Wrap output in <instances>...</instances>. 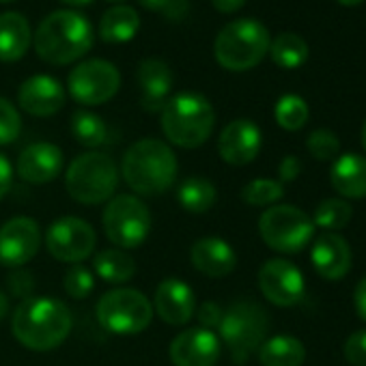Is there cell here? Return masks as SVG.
<instances>
[{
	"instance_id": "obj_1",
	"label": "cell",
	"mask_w": 366,
	"mask_h": 366,
	"mask_svg": "<svg viewBox=\"0 0 366 366\" xmlns=\"http://www.w3.org/2000/svg\"><path fill=\"white\" fill-rule=\"evenodd\" d=\"M71 312L54 297L33 295L18 304L11 319V332L20 345L31 351H52L71 334Z\"/></svg>"
},
{
	"instance_id": "obj_2",
	"label": "cell",
	"mask_w": 366,
	"mask_h": 366,
	"mask_svg": "<svg viewBox=\"0 0 366 366\" xmlns=\"http://www.w3.org/2000/svg\"><path fill=\"white\" fill-rule=\"evenodd\" d=\"M177 168L174 151L157 138H142L129 144L121 164L125 183L138 197H159L168 192L174 186Z\"/></svg>"
},
{
	"instance_id": "obj_3",
	"label": "cell",
	"mask_w": 366,
	"mask_h": 366,
	"mask_svg": "<svg viewBox=\"0 0 366 366\" xmlns=\"http://www.w3.org/2000/svg\"><path fill=\"white\" fill-rule=\"evenodd\" d=\"M93 48V26L78 11L50 14L35 33V50L50 65H69L80 61Z\"/></svg>"
},
{
	"instance_id": "obj_4",
	"label": "cell",
	"mask_w": 366,
	"mask_h": 366,
	"mask_svg": "<svg viewBox=\"0 0 366 366\" xmlns=\"http://www.w3.org/2000/svg\"><path fill=\"white\" fill-rule=\"evenodd\" d=\"M216 125V112L212 102L194 91L172 95L162 108L164 136L181 149L203 147Z\"/></svg>"
},
{
	"instance_id": "obj_5",
	"label": "cell",
	"mask_w": 366,
	"mask_h": 366,
	"mask_svg": "<svg viewBox=\"0 0 366 366\" xmlns=\"http://www.w3.org/2000/svg\"><path fill=\"white\" fill-rule=\"evenodd\" d=\"M119 177L121 174L112 157L99 151H89L69 164L65 172V188L69 197L82 205H102L114 197Z\"/></svg>"
},
{
	"instance_id": "obj_6",
	"label": "cell",
	"mask_w": 366,
	"mask_h": 366,
	"mask_svg": "<svg viewBox=\"0 0 366 366\" xmlns=\"http://www.w3.org/2000/svg\"><path fill=\"white\" fill-rule=\"evenodd\" d=\"M267 29L250 18L227 24L214 44V54L220 67L229 71H248L257 67L269 52Z\"/></svg>"
},
{
	"instance_id": "obj_7",
	"label": "cell",
	"mask_w": 366,
	"mask_h": 366,
	"mask_svg": "<svg viewBox=\"0 0 366 366\" xmlns=\"http://www.w3.org/2000/svg\"><path fill=\"white\" fill-rule=\"evenodd\" d=\"M97 321L104 330L117 336H134L144 332L153 321V306L138 289L119 287L104 293L95 306Z\"/></svg>"
},
{
	"instance_id": "obj_8",
	"label": "cell",
	"mask_w": 366,
	"mask_h": 366,
	"mask_svg": "<svg viewBox=\"0 0 366 366\" xmlns=\"http://www.w3.org/2000/svg\"><path fill=\"white\" fill-rule=\"evenodd\" d=\"M220 340L227 342L237 364H244L252 351H257L267 336L269 317L263 306L254 302H235L224 310L220 323Z\"/></svg>"
},
{
	"instance_id": "obj_9",
	"label": "cell",
	"mask_w": 366,
	"mask_h": 366,
	"mask_svg": "<svg viewBox=\"0 0 366 366\" xmlns=\"http://www.w3.org/2000/svg\"><path fill=\"white\" fill-rule=\"evenodd\" d=\"M106 237L121 250L138 248L151 233V212L134 194H117L108 201L102 216Z\"/></svg>"
},
{
	"instance_id": "obj_10",
	"label": "cell",
	"mask_w": 366,
	"mask_h": 366,
	"mask_svg": "<svg viewBox=\"0 0 366 366\" xmlns=\"http://www.w3.org/2000/svg\"><path fill=\"white\" fill-rule=\"evenodd\" d=\"M259 233L272 250L295 254L310 244L315 224L295 205H272L259 218Z\"/></svg>"
},
{
	"instance_id": "obj_11",
	"label": "cell",
	"mask_w": 366,
	"mask_h": 366,
	"mask_svg": "<svg viewBox=\"0 0 366 366\" xmlns=\"http://www.w3.org/2000/svg\"><path fill=\"white\" fill-rule=\"evenodd\" d=\"M121 86L119 69L104 59H89L78 63L69 78L67 89L71 97L82 106H99L110 102Z\"/></svg>"
},
{
	"instance_id": "obj_12",
	"label": "cell",
	"mask_w": 366,
	"mask_h": 366,
	"mask_svg": "<svg viewBox=\"0 0 366 366\" xmlns=\"http://www.w3.org/2000/svg\"><path fill=\"white\" fill-rule=\"evenodd\" d=\"M97 235L93 227L76 216H65L54 220L46 231V248L48 252L63 263L76 265L89 259L95 250Z\"/></svg>"
},
{
	"instance_id": "obj_13",
	"label": "cell",
	"mask_w": 366,
	"mask_h": 366,
	"mask_svg": "<svg viewBox=\"0 0 366 366\" xmlns=\"http://www.w3.org/2000/svg\"><path fill=\"white\" fill-rule=\"evenodd\" d=\"M259 289L274 306H295L306 291L302 272L287 259H269L259 269Z\"/></svg>"
},
{
	"instance_id": "obj_14",
	"label": "cell",
	"mask_w": 366,
	"mask_h": 366,
	"mask_svg": "<svg viewBox=\"0 0 366 366\" xmlns=\"http://www.w3.org/2000/svg\"><path fill=\"white\" fill-rule=\"evenodd\" d=\"M41 248V231L33 218L18 216L0 227V265L22 267Z\"/></svg>"
},
{
	"instance_id": "obj_15",
	"label": "cell",
	"mask_w": 366,
	"mask_h": 366,
	"mask_svg": "<svg viewBox=\"0 0 366 366\" xmlns=\"http://www.w3.org/2000/svg\"><path fill=\"white\" fill-rule=\"evenodd\" d=\"M168 355L174 366H216L222 355V340L212 330L190 327L170 340Z\"/></svg>"
},
{
	"instance_id": "obj_16",
	"label": "cell",
	"mask_w": 366,
	"mask_h": 366,
	"mask_svg": "<svg viewBox=\"0 0 366 366\" xmlns=\"http://www.w3.org/2000/svg\"><path fill=\"white\" fill-rule=\"evenodd\" d=\"M151 306L164 323L186 325L197 312V295L186 280L168 276L155 287Z\"/></svg>"
},
{
	"instance_id": "obj_17",
	"label": "cell",
	"mask_w": 366,
	"mask_h": 366,
	"mask_svg": "<svg viewBox=\"0 0 366 366\" xmlns=\"http://www.w3.org/2000/svg\"><path fill=\"white\" fill-rule=\"evenodd\" d=\"M263 144V136L257 123L248 119L231 121L218 138V153L227 164L246 166L254 162Z\"/></svg>"
},
{
	"instance_id": "obj_18",
	"label": "cell",
	"mask_w": 366,
	"mask_h": 366,
	"mask_svg": "<svg viewBox=\"0 0 366 366\" xmlns=\"http://www.w3.org/2000/svg\"><path fill=\"white\" fill-rule=\"evenodd\" d=\"M18 104L31 117L46 119L56 114L65 106V89L56 78L48 74H37L20 84Z\"/></svg>"
},
{
	"instance_id": "obj_19",
	"label": "cell",
	"mask_w": 366,
	"mask_h": 366,
	"mask_svg": "<svg viewBox=\"0 0 366 366\" xmlns=\"http://www.w3.org/2000/svg\"><path fill=\"white\" fill-rule=\"evenodd\" d=\"M16 168L20 179L33 186L50 183L63 170V151L52 142H33L22 149Z\"/></svg>"
},
{
	"instance_id": "obj_20",
	"label": "cell",
	"mask_w": 366,
	"mask_h": 366,
	"mask_svg": "<svg viewBox=\"0 0 366 366\" xmlns=\"http://www.w3.org/2000/svg\"><path fill=\"white\" fill-rule=\"evenodd\" d=\"M138 89H140V106L147 112H162L172 91V71L162 59H144L138 65Z\"/></svg>"
},
{
	"instance_id": "obj_21",
	"label": "cell",
	"mask_w": 366,
	"mask_h": 366,
	"mask_svg": "<svg viewBox=\"0 0 366 366\" xmlns=\"http://www.w3.org/2000/svg\"><path fill=\"white\" fill-rule=\"evenodd\" d=\"M190 263L209 278H224L235 269L237 254L222 237H201L190 248Z\"/></svg>"
},
{
	"instance_id": "obj_22",
	"label": "cell",
	"mask_w": 366,
	"mask_h": 366,
	"mask_svg": "<svg viewBox=\"0 0 366 366\" xmlns=\"http://www.w3.org/2000/svg\"><path fill=\"white\" fill-rule=\"evenodd\" d=\"M312 265L327 280H340L351 269V248L338 233H323L312 244Z\"/></svg>"
},
{
	"instance_id": "obj_23",
	"label": "cell",
	"mask_w": 366,
	"mask_h": 366,
	"mask_svg": "<svg viewBox=\"0 0 366 366\" xmlns=\"http://www.w3.org/2000/svg\"><path fill=\"white\" fill-rule=\"evenodd\" d=\"M33 44L31 24L22 14L7 11L0 14V61L16 63L20 61Z\"/></svg>"
},
{
	"instance_id": "obj_24",
	"label": "cell",
	"mask_w": 366,
	"mask_h": 366,
	"mask_svg": "<svg viewBox=\"0 0 366 366\" xmlns=\"http://www.w3.org/2000/svg\"><path fill=\"white\" fill-rule=\"evenodd\" d=\"M332 186L347 199L366 197V157L357 153H345L336 157L332 166Z\"/></svg>"
},
{
	"instance_id": "obj_25",
	"label": "cell",
	"mask_w": 366,
	"mask_h": 366,
	"mask_svg": "<svg viewBox=\"0 0 366 366\" xmlns=\"http://www.w3.org/2000/svg\"><path fill=\"white\" fill-rule=\"evenodd\" d=\"M140 29V16L134 7L117 5L108 9L99 20V39L106 44H127Z\"/></svg>"
},
{
	"instance_id": "obj_26",
	"label": "cell",
	"mask_w": 366,
	"mask_h": 366,
	"mask_svg": "<svg viewBox=\"0 0 366 366\" xmlns=\"http://www.w3.org/2000/svg\"><path fill=\"white\" fill-rule=\"evenodd\" d=\"M216 186L205 177H188L179 183L177 201L188 214H207L216 203Z\"/></svg>"
},
{
	"instance_id": "obj_27",
	"label": "cell",
	"mask_w": 366,
	"mask_h": 366,
	"mask_svg": "<svg viewBox=\"0 0 366 366\" xmlns=\"http://www.w3.org/2000/svg\"><path fill=\"white\" fill-rule=\"evenodd\" d=\"M93 272L108 285H123L134 278L136 261L121 248H108L95 254Z\"/></svg>"
},
{
	"instance_id": "obj_28",
	"label": "cell",
	"mask_w": 366,
	"mask_h": 366,
	"mask_svg": "<svg viewBox=\"0 0 366 366\" xmlns=\"http://www.w3.org/2000/svg\"><path fill=\"white\" fill-rule=\"evenodd\" d=\"M259 360L263 366H302L306 349L295 336H274L259 347Z\"/></svg>"
},
{
	"instance_id": "obj_29",
	"label": "cell",
	"mask_w": 366,
	"mask_h": 366,
	"mask_svg": "<svg viewBox=\"0 0 366 366\" xmlns=\"http://www.w3.org/2000/svg\"><path fill=\"white\" fill-rule=\"evenodd\" d=\"M272 61L282 69H297L308 61V44L295 33H282L269 44Z\"/></svg>"
},
{
	"instance_id": "obj_30",
	"label": "cell",
	"mask_w": 366,
	"mask_h": 366,
	"mask_svg": "<svg viewBox=\"0 0 366 366\" xmlns=\"http://www.w3.org/2000/svg\"><path fill=\"white\" fill-rule=\"evenodd\" d=\"M71 134L82 147L97 149L106 142L108 127L99 114H95L91 110H76L71 117Z\"/></svg>"
},
{
	"instance_id": "obj_31",
	"label": "cell",
	"mask_w": 366,
	"mask_h": 366,
	"mask_svg": "<svg viewBox=\"0 0 366 366\" xmlns=\"http://www.w3.org/2000/svg\"><path fill=\"white\" fill-rule=\"evenodd\" d=\"M276 123L287 129V132H297L306 125L308 121V104L300 95H282L274 108Z\"/></svg>"
},
{
	"instance_id": "obj_32",
	"label": "cell",
	"mask_w": 366,
	"mask_h": 366,
	"mask_svg": "<svg viewBox=\"0 0 366 366\" xmlns=\"http://www.w3.org/2000/svg\"><path fill=\"white\" fill-rule=\"evenodd\" d=\"M351 216H353V212H351L349 203H345L340 199H327V201L317 205L312 224L325 229L327 233H332V231L345 229L351 222Z\"/></svg>"
},
{
	"instance_id": "obj_33",
	"label": "cell",
	"mask_w": 366,
	"mask_h": 366,
	"mask_svg": "<svg viewBox=\"0 0 366 366\" xmlns=\"http://www.w3.org/2000/svg\"><path fill=\"white\" fill-rule=\"evenodd\" d=\"M282 194H285L282 183L274 179H254L242 190L244 203L252 207H272L274 203L282 199Z\"/></svg>"
},
{
	"instance_id": "obj_34",
	"label": "cell",
	"mask_w": 366,
	"mask_h": 366,
	"mask_svg": "<svg viewBox=\"0 0 366 366\" xmlns=\"http://www.w3.org/2000/svg\"><path fill=\"white\" fill-rule=\"evenodd\" d=\"M63 287H65V293L74 300H84L89 297V293L95 289V278H93V272L80 263L71 265L65 274V280H63Z\"/></svg>"
},
{
	"instance_id": "obj_35",
	"label": "cell",
	"mask_w": 366,
	"mask_h": 366,
	"mask_svg": "<svg viewBox=\"0 0 366 366\" xmlns=\"http://www.w3.org/2000/svg\"><path fill=\"white\" fill-rule=\"evenodd\" d=\"M20 132H22V119L18 108L9 99L0 97V147L16 142Z\"/></svg>"
},
{
	"instance_id": "obj_36",
	"label": "cell",
	"mask_w": 366,
	"mask_h": 366,
	"mask_svg": "<svg viewBox=\"0 0 366 366\" xmlns=\"http://www.w3.org/2000/svg\"><path fill=\"white\" fill-rule=\"evenodd\" d=\"M308 151L315 159L327 162L334 159L340 151V140L334 132L330 129H315L308 136Z\"/></svg>"
},
{
	"instance_id": "obj_37",
	"label": "cell",
	"mask_w": 366,
	"mask_h": 366,
	"mask_svg": "<svg viewBox=\"0 0 366 366\" xmlns=\"http://www.w3.org/2000/svg\"><path fill=\"white\" fill-rule=\"evenodd\" d=\"M138 3L149 11L166 16L168 20H181L188 14V0H138Z\"/></svg>"
},
{
	"instance_id": "obj_38",
	"label": "cell",
	"mask_w": 366,
	"mask_h": 366,
	"mask_svg": "<svg viewBox=\"0 0 366 366\" xmlns=\"http://www.w3.org/2000/svg\"><path fill=\"white\" fill-rule=\"evenodd\" d=\"M7 289L11 295H16L18 300L24 302V300L33 297V293H35V278L29 269L18 267L7 276Z\"/></svg>"
},
{
	"instance_id": "obj_39",
	"label": "cell",
	"mask_w": 366,
	"mask_h": 366,
	"mask_svg": "<svg viewBox=\"0 0 366 366\" xmlns=\"http://www.w3.org/2000/svg\"><path fill=\"white\" fill-rule=\"evenodd\" d=\"M345 357L353 366H366V330H357L347 338Z\"/></svg>"
},
{
	"instance_id": "obj_40",
	"label": "cell",
	"mask_w": 366,
	"mask_h": 366,
	"mask_svg": "<svg viewBox=\"0 0 366 366\" xmlns=\"http://www.w3.org/2000/svg\"><path fill=\"white\" fill-rule=\"evenodd\" d=\"M197 317H199V323H201V327H205V330H218L220 327V323H222V317H224V310H222V306L220 304H216V302H203L201 304V308L194 312Z\"/></svg>"
},
{
	"instance_id": "obj_41",
	"label": "cell",
	"mask_w": 366,
	"mask_h": 366,
	"mask_svg": "<svg viewBox=\"0 0 366 366\" xmlns=\"http://www.w3.org/2000/svg\"><path fill=\"white\" fill-rule=\"evenodd\" d=\"M11 183H14V168L5 155H0V201L11 190Z\"/></svg>"
},
{
	"instance_id": "obj_42",
	"label": "cell",
	"mask_w": 366,
	"mask_h": 366,
	"mask_svg": "<svg viewBox=\"0 0 366 366\" xmlns=\"http://www.w3.org/2000/svg\"><path fill=\"white\" fill-rule=\"evenodd\" d=\"M302 170V164L295 155H287L282 162H280V168H278V174H280V181H293L297 179Z\"/></svg>"
},
{
	"instance_id": "obj_43",
	"label": "cell",
	"mask_w": 366,
	"mask_h": 366,
	"mask_svg": "<svg viewBox=\"0 0 366 366\" xmlns=\"http://www.w3.org/2000/svg\"><path fill=\"white\" fill-rule=\"evenodd\" d=\"M353 304H355V310L357 315L366 321V276L357 282L355 287V293H353Z\"/></svg>"
},
{
	"instance_id": "obj_44",
	"label": "cell",
	"mask_w": 366,
	"mask_h": 366,
	"mask_svg": "<svg viewBox=\"0 0 366 366\" xmlns=\"http://www.w3.org/2000/svg\"><path fill=\"white\" fill-rule=\"evenodd\" d=\"M248 0H212V5L220 11V14H235L239 11Z\"/></svg>"
},
{
	"instance_id": "obj_45",
	"label": "cell",
	"mask_w": 366,
	"mask_h": 366,
	"mask_svg": "<svg viewBox=\"0 0 366 366\" xmlns=\"http://www.w3.org/2000/svg\"><path fill=\"white\" fill-rule=\"evenodd\" d=\"M7 312H9V297L0 291V321L7 317Z\"/></svg>"
},
{
	"instance_id": "obj_46",
	"label": "cell",
	"mask_w": 366,
	"mask_h": 366,
	"mask_svg": "<svg viewBox=\"0 0 366 366\" xmlns=\"http://www.w3.org/2000/svg\"><path fill=\"white\" fill-rule=\"evenodd\" d=\"M61 3H67V5H76V7H82V5H89L93 0H61Z\"/></svg>"
},
{
	"instance_id": "obj_47",
	"label": "cell",
	"mask_w": 366,
	"mask_h": 366,
	"mask_svg": "<svg viewBox=\"0 0 366 366\" xmlns=\"http://www.w3.org/2000/svg\"><path fill=\"white\" fill-rule=\"evenodd\" d=\"M340 5H345V7H355V5H360V3H364V0H338Z\"/></svg>"
},
{
	"instance_id": "obj_48",
	"label": "cell",
	"mask_w": 366,
	"mask_h": 366,
	"mask_svg": "<svg viewBox=\"0 0 366 366\" xmlns=\"http://www.w3.org/2000/svg\"><path fill=\"white\" fill-rule=\"evenodd\" d=\"M362 144H364V151H366V121H364V127H362Z\"/></svg>"
},
{
	"instance_id": "obj_49",
	"label": "cell",
	"mask_w": 366,
	"mask_h": 366,
	"mask_svg": "<svg viewBox=\"0 0 366 366\" xmlns=\"http://www.w3.org/2000/svg\"><path fill=\"white\" fill-rule=\"evenodd\" d=\"M106 3H123V0H106Z\"/></svg>"
},
{
	"instance_id": "obj_50",
	"label": "cell",
	"mask_w": 366,
	"mask_h": 366,
	"mask_svg": "<svg viewBox=\"0 0 366 366\" xmlns=\"http://www.w3.org/2000/svg\"><path fill=\"white\" fill-rule=\"evenodd\" d=\"M0 3H11V0H0Z\"/></svg>"
}]
</instances>
